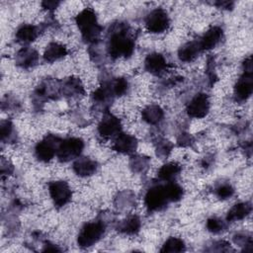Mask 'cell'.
I'll use <instances>...</instances> for the list:
<instances>
[{
	"label": "cell",
	"mask_w": 253,
	"mask_h": 253,
	"mask_svg": "<svg viewBox=\"0 0 253 253\" xmlns=\"http://www.w3.org/2000/svg\"><path fill=\"white\" fill-rule=\"evenodd\" d=\"M142 118L145 122L151 125L159 123L163 118V111L159 106L150 105L142 111Z\"/></svg>",
	"instance_id": "cell-21"
},
{
	"label": "cell",
	"mask_w": 253,
	"mask_h": 253,
	"mask_svg": "<svg viewBox=\"0 0 253 253\" xmlns=\"http://www.w3.org/2000/svg\"><path fill=\"white\" fill-rule=\"evenodd\" d=\"M233 193H234V190H233L232 186L227 183H223L215 189L216 196L219 199H223V200L230 198L233 195Z\"/></svg>",
	"instance_id": "cell-28"
},
{
	"label": "cell",
	"mask_w": 253,
	"mask_h": 253,
	"mask_svg": "<svg viewBox=\"0 0 253 253\" xmlns=\"http://www.w3.org/2000/svg\"><path fill=\"white\" fill-rule=\"evenodd\" d=\"M181 171L179 164L175 162H169L164 164L158 171V177L164 181H170L174 179Z\"/></svg>",
	"instance_id": "cell-22"
},
{
	"label": "cell",
	"mask_w": 253,
	"mask_h": 253,
	"mask_svg": "<svg viewBox=\"0 0 253 253\" xmlns=\"http://www.w3.org/2000/svg\"><path fill=\"white\" fill-rule=\"evenodd\" d=\"M50 197L57 207L66 205L71 199V190L68 184L64 181H54L48 186Z\"/></svg>",
	"instance_id": "cell-7"
},
{
	"label": "cell",
	"mask_w": 253,
	"mask_h": 253,
	"mask_svg": "<svg viewBox=\"0 0 253 253\" xmlns=\"http://www.w3.org/2000/svg\"><path fill=\"white\" fill-rule=\"evenodd\" d=\"M164 191H165V194H166V197H167L168 201L176 202V201H179L183 197L182 187L180 185H178L177 183H174V182L168 183L164 187Z\"/></svg>",
	"instance_id": "cell-25"
},
{
	"label": "cell",
	"mask_w": 253,
	"mask_h": 253,
	"mask_svg": "<svg viewBox=\"0 0 253 253\" xmlns=\"http://www.w3.org/2000/svg\"><path fill=\"white\" fill-rule=\"evenodd\" d=\"M210 110V100L209 97L204 94L196 95L187 106V113L193 118H203Z\"/></svg>",
	"instance_id": "cell-9"
},
{
	"label": "cell",
	"mask_w": 253,
	"mask_h": 253,
	"mask_svg": "<svg viewBox=\"0 0 253 253\" xmlns=\"http://www.w3.org/2000/svg\"><path fill=\"white\" fill-rule=\"evenodd\" d=\"M38 29L35 26L24 25L17 31L16 38L19 42L28 43L35 41V39L38 37Z\"/></svg>",
	"instance_id": "cell-20"
},
{
	"label": "cell",
	"mask_w": 253,
	"mask_h": 253,
	"mask_svg": "<svg viewBox=\"0 0 253 253\" xmlns=\"http://www.w3.org/2000/svg\"><path fill=\"white\" fill-rule=\"evenodd\" d=\"M136 139L134 136L126 133H119L114 142V149L121 153H131L136 148Z\"/></svg>",
	"instance_id": "cell-12"
},
{
	"label": "cell",
	"mask_w": 253,
	"mask_h": 253,
	"mask_svg": "<svg viewBox=\"0 0 253 253\" xmlns=\"http://www.w3.org/2000/svg\"><path fill=\"white\" fill-rule=\"evenodd\" d=\"M104 231L105 225L101 221L86 223L79 232L78 244L81 247H90L102 237Z\"/></svg>",
	"instance_id": "cell-3"
},
{
	"label": "cell",
	"mask_w": 253,
	"mask_h": 253,
	"mask_svg": "<svg viewBox=\"0 0 253 253\" xmlns=\"http://www.w3.org/2000/svg\"><path fill=\"white\" fill-rule=\"evenodd\" d=\"M144 64H145L146 70L154 75L161 74L166 69V65H167L164 56L156 52L148 54Z\"/></svg>",
	"instance_id": "cell-14"
},
{
	"label": "cell",
	"mask_w": 253,
	"mask_h": 253,
	"mask_svg": "<svg viewBox=\"0 0 253 253\" xmlns=\"http://www.w3.org/2000/svg\"><path fill=\"white\" fill-rule=\"evenodd\" d=\"M38 59H39L38 52L35 49L29 48V47L21 49L16 56L17 64L24 68L33 67L34 65L37 64Z\"/></svg>",
	"instance_id": "cell-16"
},
{
	"label": "cell",
	"mask_w": 253,
	"mask_h": 253,
	"mask_svg": "<svg viewBox=\"0 0 253 253\" xmlns=\"http://www.w3.org/2000/svg\"><path fill=\"white\" fill-rule=\"evenodd\" d=\"M62 91L65 95L67 96H75L82 94L83 91V86L80 82L79 79L77 78H69L67 81L62 86Z\"/></svg>",
	"instance_id": "cell-24"
},
{
	"label": "cell",
	"mask_w": 253,
	"mask_h": 253,
	"mask_svg": "<svg viewBox=\"0 0 253 253\" xmlns=\"http://www.w3.org/2000/svg\"><path fill=\"white\" fill-rule=\"evenodd\" d=\"M140 227V220L136 215H131L123 220L119 226L120 231L126 234H133L138 231Z\"/></svg>",
	"instance_id": "cell-23"
},
{
	"label": "cell",
	"mask_w": 253,
	"mask_h": 253,
	"mask_svg": "<svg viewBox=\"0 0 253 253\" xmlns=\"http://www.w3.org/2000/svg\"><path fill=\"white\" fill-rule=\"evenodd\" d=\"M121 130L120 120L113 115H106L100 122L98 126L99 133L105 137L110 138L118 135Z\"/></svg>",
	"instance_id": "cell-10"
},
{
	"label": "cell",
	"mask_w": 253,
	"mask_h": 253,
	"mask_svg": "<svg viewBox=\"0 0 253 253\" xmlns=\"http://www.w3.org/2000/svg\"><path fill=\"white\" fill-rule=\"evenodd\" d=\"M84 147L82 139L77 137H70L63 141H60L57 149V157L62 162L70 161L77 158Z\"/></svg>",
	"instance_id": "cell-4"
},
{
	"label": "cell",
	"mask_w": 253,
	"mask_h": 253,
	"mask_svg": "<svg viewBox=\"0 0 253 253\" xmlns=\"http://www.w3.org/2000/svg\"><path fill=\"white\" fill-rule=\"evenodd\" d=\"M66 53H67V50L63 45L56 42H51L47 45L43 56L46 61L53 62L55 60H58L64 57Z\"/></svg>",
	"instance_id": "cell-19"
},
{
	"label": "cell",
	"mask_w": 253,
	"mask_h": 253,
	"mask_svg": "<svg viewBox=\"0 0 253 253\" xmlns=\"http://www.w3.org/2000/svg\"><path fill=\"white\" fill-rule=\"evenodd\" d=\"M185 250V244L182 239L177 237H170L165 241L161 252H181Z\"/></svg>",
	"instance_id": "cell-26"
},
{
	"label": "cell",
	"mask_w": 253,
	"mask_h": 253,
	"mask_svg": "<svg viewBox=\"0 0 253 253\" xmlns=\"http://www.w3.org/2000/svg\"><path fill=\"white\" fill-rule=\"evenodd\" d=\"M251 211V205L249 203H239L234 205L227 212L226 219L228 221L239 220L247 216Z\"/></svg>",
	"instance_id": "cell-18"
},
{
	"label": "cell",
	"mask_w": 253,
	"mask_h": 253,
	"mask_svg": "<svg viewBox=\"0 0 253 253\" xmlns=\"http://www.w3.org/2000/svg\"><path fill=\"white\" fill-rule=\"evenodd\" d=\"M134 48V42L124 32L115 33L109 42V53L113 57H127L131 55Z\"/></svg>",
	"instance_id": "cell-2"
},
{
	"label": "cell",
	"mask_w": 253,
	"mask_h": 253,
	"mask_svg": "<svg viewBox=\"0 0 253 253\" xmlns=\"http://www.w3.org/2000/svg\"><path fill=\"white\" fill-rule=\"evenodd\" d=\"M171 148H172V144L169 141H167V140L160 141L156 148L157 154L159 156H166L171 151Z\"/></svg>",
	"instance_id": "cell-31"
},
{
	"label": "cell",
	"mask_w": 253,
	"mask_h": 253,
	"mask_svg": "<svg viewBox=\"0 0 253 253\" xmlns=\"http://www.w3.org/2000/svg\"><path fill=\"white\" fill-rule=\"evenodd\" d=\"M146 29L150 33H162L169 26V18L163 9H155L151 11L145 20Z\"/></svg>",
	"instance_id": "cell-5"
},
{
	"label": "cell",
	"mask_w": 253,
	"mask_h": 253,
	"mask_svg": "<svg viewBox=\"0 0 253 253\" xmlns=\"http://www.w3.org/2000/svg\"><path fill=\"white\" fill-rule=\"evenodd\" d=\"M73 169L79 176H90L96 172L97 163L88 157H81L74 162Z\"/></svg>",
	"instance_id": "cell-15"
},
{
	"label": "cell",
	"mask_w": 253,
	"mask_h": 253,
	"mask_svg": "<svg viewBox=\"0 0 253 253\" xmlns=\"http://www.w3.org/2000/svg\"><path fill=\"white\" fill-rule=\"evenodd\" d=\"M60 141L56 136L48 135L36 146V155L41 161H49L57 152Z\"/></svg>",
	"instance_id": "cell-6"
},
{
	"label": "cell",
	"mask_w": 253,
	"mask_h": 253,
	"mask_svg": "<svg viewBox=\"0 0 253 253\" xmlns=\"http://www.w3.org/2000/svg\"><path fill=\"white\" fill-rule=\"evenodd\" d=\"M168 199L166 197L164 187L156 186L149 189L145 195L144 203L149 211H158L166 206Z\"/></svg>",
	"instance_id": "cell-8"
},
{
	"label": "cell",
	"mask_w": 253,
	"mask_h": 253,
	"mask_svg": "<svg viewBox=\"0 0 253 253\" xmlns=\"http://www.w3.org/2000/svg\"><path fill=\"white\" fill-rule=\"evenodd\" d=\"M13 132V126L10 122L5 121L1 123V137L2 140H9L11 137V133Z\"/></svg>",
	"instance_id": "cell-30"
},
{
	"label": "cell",
	"mask_w": 253,
	"mask_h": 253,
	"mask_svg": "<svg viewBox=\"0 0 253 253\" xmlns=\"http://www.w3.org/2000/svg\"><path fill=\"white\" fill-rule=\"evenodd\" d=\"M252 72H244V74L240 77V79L237 81L235 88H234V94L236 98L240 101L246 100L248 97H250L252 90H253V80H252Z\"/></svg>",
	"instance_id": "cell-11"
},
{
	"label": "cell",
	"mask_w": 253,
	"mask_h": 253,
	"mask_svg": "<svg viewBox=\"0 0 253 253\" xmlns=\"http://www.w3.org/2000/svg\"><path fill=\"white\" fill-rule=\"evenodd\" d=\"M201 50L202 49H201L199 42H187L186 44H184L179 49L178 55L182 61L189 62V61L194 60L198 56V54L200 53Z\"/></svg>",
	"instance_id": "cell-17"
},
{
	"label": "cell",
	"mask_w": 253,
	"mask_h": 253,
	"mask_svg": "<svg viewBox=\"0 0 253 253\" xmlns=\"http://www.w3.org/2000/svg\"><path fill=\"white\" fill-rule=\"evenodd\" d=\"M112 92L116 96H122L124 95L127 90V82L124 78H118L116 81L112 84Z\"/></svg>",
	"instance_id": "cell-27"
},
{
	"label": "cell",
	"mask_w": 253,
	"mask_h": 253,
	"mask_svg": "<svg viewBox=\"0 0 253 253\" xmlns=\"http://www.w3.org/2000/svg\"><path fill=\"white\" fill-rule=\"evenodd\" d=\"M207 227L211 232L213 233H218L221 230H223L224 228V222L217 218V217H211L210 219H208L207 221Z\"/></svg>",
	"instance_id": "cell-29"
},
{
	"label": "cell",
	"mask_w": 253,
	"mask_h": 253,
	"mask_svg": "<svg viewBox=\"0 0 253 253\" xmlns=\"http://www.w3.org/2000/svg\"><path fill=\"white\" fill-rule=\"evenodd\" d=\"M222 38V30L219 27H212L208 30L199 41L201 49H211L214 47Z\"/></svg>",
	"instance_id": "cell-13"
},
{
	"label": "cell",
	"mask_w": 253,
	"mask_h": 253,
	"mask_svg": "<svg viewBox=\"0 0 253 253\" xmlns=\"http://www.w3.org/2000/svg\"><path fill=\"white\" fill-rule=\"evenodd\" d=\"M76 24L83 38L87 41H95L101 33V27L97 23V17L92 9L82 10L76 17Z\"/></svg>",
	"instance_id": "cell-1"
},
{
	"label": "cell",
	"mask_w": 253,
	"mask_h": 253,
	"mask_svg": "<svg viewBox=\"0 0 253 253\" xmlns=\"http://www.w3.org/2000/svg\"><path fill=\"white\" fill-rule=\"evenodd\" d=\"M59 3L58 2H55V1H45L42 3L43 7L46 8V9H53L55 8Z\"/></svg>",
	"instance_id": "cell-32"
}]
</instances>
